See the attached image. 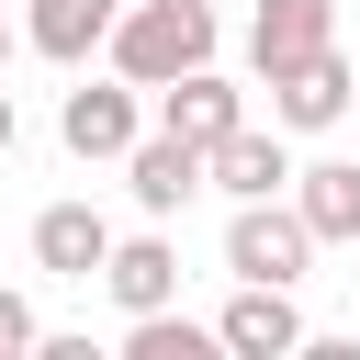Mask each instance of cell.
Masks as SVG:
<instances>
[{
	"mask_svg": "<svg viewBox=\"0 0 360 360\" xmlns=\"http://www.w3.org/2000/svg\"><path fill=\"white\" fill-rule=\"evenodd\" d=\"M135 90H169L191 68H214V0H124L112 45H101Z\"/></svg>",
	"mask_w": 360,
	"mask_h": 360,
	"instance_id": "6da1fadb",
	"label": "cell"
},
{
	"mask_svg": "<svg viewBox=\"0 0 360 360\" xmlns=\"http://www.w3.org/2000/svg\"><path fill=\"white\" fill-rule=\"evenodd\" d=\"M326 236L304 225V202L292 191H270V202H236L225 214V270L236 281H304V259H315Z\"/></svg>",
	"mask_w": 360,
	"mask_h": 360,
	"instance_id": "7a4b0ae2",
	"label": "cell"
},
{
	"mask_svg": "<svg viewBox=\"0 0 360 360\" xmlns=\"http://www.w3.org/2000/svg\"><path fill=\"white\" fill-rule=\"evenodd\" d=\"M270 90V124L281 135H326L349 101H360V56H338V45H315V56H292V68H270L259 79Z\"/></svg>",
	"mask_w": 360,
	"mask_h": 360,
	"instance_id": "3957f363",
	"label": "cell"
},
{
	"mask_svg": "<svg viewBox=\"0 0 360 360\" xmlns=\"http://www.w3.org/2000/svg\"><path fill=\"white\" fill-rule=\"evenodd\" d=\"M56 135H68V158H135V135H146V90L112 68V79H79L68 101H56Z\"/></svg>",
	"mask_w": 360,
	"mask_h": 360,
	"instance_id": "277c9868",
	"label": "cell"
},
{
	"mask_svg": "<svg viewBox=\"0 0 360 360\" xmlns=\"http://www.w3.org/2000/svg\"><path fill=\"white\" fill-rule=\"evenodd\" d=\"M124 191H135V214L146 225H169L191 191H214V146H191V135H135V158H124Z\"/></svg>",
	"mask_w": 360,
	"mask_h": 360,
	"instance_id": "5b68a950",
	"label": "cell"
},
{
	"mask_svg": "<svg viewBox=\"0 0 360 360\" xmlns=\"http://www.w3.org/2000/svg\"><path fill=\"white\" fill-rule=\"evenodd\" d=\"M214 326H225L236 360H292V349H304V304H292V281H236Z\"/></svg>",
	"mask_w": 360,
	"mask_h": 360,
	"instance_id": "8992f818",
	"label": "cell"
},
{
	"mask_svg": "<svg viewBox=\"0 0 360 360\" xmlns=\"http://www.w3.org/2000/svg\"><path fill=\"white\" fill-rule=\"evenodd\" d=\"M158 124H169V135H191V146H225V135L248 124V90H236L225 68H191V79H169V90H158Z\"/></svg>",
	"mask_w": 360,
	"mask_h": 360,
	"instance_id": "52a82bcc",
	"label": "cell"
},
{
	"mask_svg": "<svg viewBox=\"0 0 360 360\" xmlns=\"http://www.w3.org/2000/svg\"><path fill=\"white\" fill-rule=\"evenodd\" d=\"M101 259H112L101 202H45V214H34V270H56V281H101Z\"/></svg>",
	"mask_w": 360,
	"mask_h": 360,
	"instance_id": "ba28073f",
	"label": "cell"
},
{
	"mask_svg": "<svg viewBox=\"0 0 360 360\" xmlns=\"http://www.w3.org/2000/svg\"><path fill=\"white\" fill-rule=\"evenodd\" d=\"M101 292L124 304V315H158V304H180V248L146 225V236H112V259H101Z\"/></svg>",
	"mask_w": 360,
	"mask_h": 360,
	"instance_id": "9c48e42d",
	"label": "cell"
},
{
	"mask_svg": "<svg viewBox=\"0 0 360 360\" xmlns=\"http://www.w3.org/2000/svg\"><path fill=\"white\" fill-rule=\"evenodd\" d=\"M214 191H225V202H270V191H292V146H281V124H236V135L214 146Z\"/></svg>",
	"mask_w": 360,
	"mask_h": 360,
	"instance_id": "30bf717a",
	"label": "cell"
},
{
	"mask_svg": "<svg viewBox=\"0 0 360 360\" xmlns=\"http://www.w3.org/2000/svg\"><path fill=\"white\" fill-rule=\"evenodd\" d=\"M315 45H338V0H259V11H248V56H259V79L292 68V56H315Z\"/></svg>",
	"mask_w": 360,
	"mask_h": 360,
	"instance_id": "8fae6325",
	"label": "cell"
},
{
	"mask_svg": "<svg viewBox=\"0 0 360 360\" xmlns=\"http://www.w3.org/2000/svg\"><path fill=\"white\" fill-rule=\"evenodd\" d=\"M112 22H124V0H34L22 11V45L56 56V68H90V45H112Z\"/></svg>",
	"mask_w": 360,
	"mask_h": 360,
	"instance_id": "7c38bea8",
	"label": "cell"
},
{
	"mask_svg": "<svg viewBox=\"0 0 360 360\" xmlns=\"http://www.w3.org/2000/svg\"><path fill=\"white\" fill-rule=\"evenodd\" d=\"M292 202H304V225H315L326 248H360V158H315V169H292Z\"/></svg>",
	"mask_w": 360,
	"mask_h": 360,
	"instance_id": "4fadbf2b",
	"label": "cell"
},
{
	"mask_svg": "<svg viewBox=\"0 0 360 360\" xmlns=\"http://www.w3.org/2000/svg\"><path fill=\"white\" fill-rule=\"evenodd\" d=\"M225 349V326H191V315H124V360H214Z\"/></svg>",
	"mask_w": 360,
	"mask_h": 360,
	"instance_id": "5bb4252c",
	"label": "cell"
},
{
	"mask_svg": "<svg viewBox=\"0 0 360 360\" xmlns=\"http://www.w3.org/2000/svg\"><path fill=\"white\" fill-rule=\"evenodd\" d=\"M45 349V326H34V292H11L0 281V360H34Z\"/></svg>",
	"mask_w": 360,
	"mask_h": 360,
	"instance_id": "9a60e30c",
	"label": "cell"
},
{
	"mask_svg": "<svg viewBox=\"0 0 360 360\" xmlns=\"http://www.w3.org/2000/svg\"><path fill=\"white\" fill-rule=\"evenodd\" d=\"M11 146H22V112H11V90H0V158H11Z\"/></svg>",
	"mask_w": 360,
	"mask_h": 360,
	"instance_id": "2e32d148",
	"label": "cell"
},
{
	"mask_svg": "<svg viewBox=\"0 0 360 360\" xmlns=\"http://www.w3.org/2000/svg\"><path fill=\"white\" fill-rule=\"evenodd\" d=\"M0 68H11V22H0Z\"/></svg>",
	"mask_w": 360,
	"mask_h": 360,
	"instance_id": "e0dca14e",
	"label": "cell"
}]
</instances>
